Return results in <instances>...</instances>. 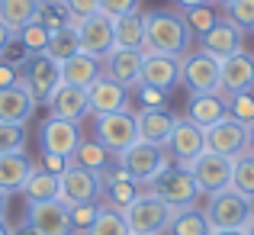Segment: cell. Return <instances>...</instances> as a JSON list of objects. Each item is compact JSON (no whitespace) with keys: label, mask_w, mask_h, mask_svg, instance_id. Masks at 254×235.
Returning <instances> with one entry per match:
<instances>
[{"label":"cell","mask_w":254,"mask_h":235,"mask_svg":"<svg viewBox=\"0 0 254 235\" xmlns=\"http://www.w3.org/2000/svg\"><path fill=\"white\" fill-rule=\"evenodd\" d=\"M113 158H116V164L123 167L138 187H148L151 180L171 164L164 145H148V142H132L129 149H123L119 155H113Z\"/></svg>","instance_id":"obj_4"},{"label":"cell","mask_w":254,"mask_h":235,"mask_svg":"<svg viewBox=\"0 0 254 235\" xmlns=\"http://www.w3.org/2000/svg\"><path fill=\"white\" fill-rule=\"evenodd\" d=\"M71 210V223H74V232L77 229H87V226L97 219V210H100V203H81V206H68Z\"/></svg>","instance_id":"obj_41"},{"label":"cell","mask_w":254,"mask_h":235,"mask_svg":"<svg viewBox=\"0 0 254 235\" xmlns=\"http://www.w3.org/2000/svg\"><path fill=\"white\" fill-rule=\"evenodd\" d=\"M49 110H52V116L81 123L87 116V90L71 87V84H58V90L52 93V100H49Z\"/></svg>","instance_id":"obj_24"},{"label":"cell","mask_w":254,"mask_h":235,"mask_svg":"<svg viewBox=\"0 0 254 235\" xmlns=\"http://www.w3.org/2000/svg\"><path fill=\"white\" fill-rule=\"evenodd\" d=\"M164 152H168V158L177 161V167H187L193 158H199L206 152V132L199 126H193L190 119H177Z\"/></svg>","instance_id":"obj_15"},{"label":"cell","mask_w":254,"mask_h":235,"mask_svg":"<svg viewBox=\"0 0 254 235\" xmlns=\"http://www.w3.org/2000/svg\"><path fill=\"white\" fill-rule=\"evenodd\" d=\"M248 152H254V123L248 126Z\"/></svg>","instance_id":"obj_52"},{"label":"cell","mask_w":254,"mask_h":235,"mask_svg":"<svg viewBox=\"0 0 254 235\" xmlns=\"http://www.w3.org/2000/svg\"><path fill=\"white\" fill-rule=\"evenodd\" d=\"M23 229L29 235H74L71 210L62 200H42V203H26Z\"/></svg>","instance_id":"obj_5"},{"label":"cell","mask_w":254,"mask_h":235,"mask_svg":"<svg viewBox=\"0 0 254 235\" xmlns=\"http://www.w3.org/2000/svg\"><path fill=\"white\" fill-rule=\"evenodd\" d=\"M209 219H206L203 210H196V206H184V210L174 213L171 219V229L168 235H209Z\"/></svg>","instance_id":"obj_31"},{"label":"cell","mask_w":254,"mask_h":235,"mask_svg":"<svg viewBox=\"0 0 254 235\" xmlns=\"http://www.w3.org/2000/svg\"><path fill=\"white\" fill-rule=\"evenodd\" d=\"M110 158L113 155L97 142V139H93V142H81V145H77V152H74L71 161L81 164V167H87V171H100V174H103L106 167H110Z\"/></svg>","instance_id":"obj_33"},{"label":"cell","mask_w":254,"mask_h":235,"mask_svg":"<svg viewBox=\"0 0 254 235\" xmlns=\"http://www.w3.org/2000/svg\"><path fill=\"white\" fill-rule=\"evenodd\" d=\"M142 58H145L142 49H119V45H113V52L106 58H100V65H103V75L110 80L135 90L138 75H142Z\"/></svg>","instance_id":"obj_18"},{"label":"cell","mask_w":254,"mask_h":235,"mask_svg":"<svg viewBox=\"0 0 254 235\" xmlns=\"http://www.w3.org/2000/svg\"><path fill=\"white\" fill-rule=\"evenodd\" d=\"M93 136L110 155H119L123 149H129L132 142H138V129H135V113L123 110V113H106L97 116L93 123Z\"/></svg>","instance_id":"obj_11"},{"label":"cell","mask_w":254,"mask_h":235,"mask_svg":"<svg viewBox=\"0 0 254 235\" xmlns=\"http://www.w3.org/2000/svg\"><path fill=\"white\" fill-rule=\"evenodd\" d=\"M254 90V55L238 52L219 62V93L232 97V93H251Z\"/></svg>","instance_id":"obj_14"},{"label":"cell","mask_w":254,"mask_h":235,"mask_svg":"<svg viewBox=\"0 0 254 235\" xmlns=\"http://www.w3.org/2000/svg\"><path fill=\"white\" fill-rule=\"evenodd\" d=\"M138 193H142V187H138L132 177H126V180H106V184H103V197L110 200L113 210H126Z\"/></svg>","instance_id":"obj_34"},{"label":"cell","mask_w":254,"mask_h":235,"mask_svg":"<svg viewBox=\"0 0 254 235\" xmlns=\"http://www.w3.org/2000/svg\"><path fill=\"white\" fill-rule=\"evenodd\" d=\"M26 145V126L23 123H0V155L23 152Z\"/></svg>","instance_id":"obj_40"},{"label":"cell","mask_w":254,"mask_h":235,"mask_svg":"<svg viewBox=\"0 0 254 235\" xmlns=\"http://www.w3.org/2000/svg\"><path fill=\"white\" fill-rule=\"evenodd\" d=\"M232 187L238 193H245L248 200H254V152H245V155L235 158V167H232Z\"/></svg>","instance_id":"obj_36"},{"label":"cell","mask_w":254,"mask_h":235,"mask_svg":"<svg viewBox=\"0 0 254 235\" xmlns=\"http://www.w3.org/2000/svg\"><path fill=\"white\" fill-rule=\"evenodd\" d=\"M245 232H248V235H254V219H251V226H248V229H245Z\"/></svg>","instance_id":"obj_53"},{"label":"cell","mask_w":254,"mask_h":235,"mask_svg":"<svg viewBox=\"0 0 254 235\" xmlns=\"http://www.w3.org/2000/svg\"><path fill=\"white\" fill-rule=\"evenodd\" d=\"M68 164H71V158L55 155V152H42V161H39V167H45V171H52V174H62Z\"/></svg>","instance_id":"obj_45"},{"label":"cell","mask_w":254,"mask_h":235,"mask_svg":"<svg viewBox=\"0 0 254 235\" xmlns=\"http://www.w3.org/2000/svg\"><path fill=\"white\" fill-rule=\"evenodd\" d=\"M19 84L32 93L36 103H49L52 93L62 84V65L49 55H29L26 65L19 68Z\"/></svg>","instance_id":"obj_8"},{"label":"cell","mask_w":254,"mask_h":235,"mask_svg":"<svg viewBox=\"0 0 254 235\" xmlns=\"http://www.w3.org/2000/svg\"><path fill=\"white\" fill-rule=\"evenodd\" d=\"M209 235H248L245 229H212Z\"/></svg>","instance_id":"obj_49"},{"label":"cell","mask_w":254,"mask_h":235,"mask_svg":"<svg viewBox=\"0 0 254 235\" xmlns=\"http://www.w3.org/2000/svg\"><path fill=\"white\" fill-rule=\"evenodd\" d=\"M77 52H81V36H77V23H68L62 26V29H55L49 36V49H45V55L55 58L58 65L68 62V58H74Z\"/></svg>","instance_id":"obj_29"},{"label":"cell","mask_w":254,"mask_h":235,"mask_svg":"<svg viewBox=\"0 0 254 235\" xmlns=\"http://www.w3.org/2000/svg\"><path fill=\"white\" fill-rule=\"evenodd\" d=\"M206 3H216V0H177V6L190 10V6H206Z\"/></svg>","instance_id":"obj_48"},{"label":"cell","mask_w":254,"mask_h":235,"mask_svg":"<svg viewBox=\"0 0 254 235\" xmlns=\"http://www.w3.org/2000/svg\"><path fill=\"white\" fill-rule=\"evenodd\" d=\"M36 100H32V93L26 90L23 84H13V87H3L0 90V123H23L26 119H32V113H36Z\"/></svg>","instance_id":"obj_23"},{"label":"cell","mask_w":254,"mask_h":235,"mask_svg":"<svg viewBox=\"0 0 254 235\" xmlns=\"http://www.w3.org/2000/svg\"><path fill=\"white\" fill-rule=\"evenodd\" d=\"M229 116L225 110V97L222 93H190V103H187V119L199 129H209L219 119Z\"/></svg>","instance_id":"obj_22"},{"label":"cell","mask_w":254,"mask_h":235,"mask_svg":"<svg viewBox=\"0 0 254 235\" xmlns=\"http://www.w3.org/2000/svg\"><path fill=\"white\" fill-rule=\"evenodd\" d=\"M77 36H81V52L93 58H106L113 52V16H106V13H90V16H84L81 23H77Z\"/></svg>","instance_id":"obj_17"},{"label":"cell","mask_w":254,"mask_h":235,"mask_svg":"<svg viewBox=\"0 0 254 235\" xmlns=\"http://www.w3.org/2000/svg\"><path fill=\"white\" fill-rule=\"evenodd\" d=\"M84 235H132L129 226H126L123 210H113V206H100L97 219L84 229Z\"/></svg>","instance_id":"obj_32"},{"label":"cell","mask_w":254,"mask_h":235,"mask_svg":"<svg viewBox=\"0 0 254 235\" xmlns=\"http://www.w3.org/2000/svg\"><path fill=\"white\" fill-rule=\"evenodd\" d=\"M174 126H177V116H174L168 106H142V110L135 113L138 142H148V145H168Z\"/></svg>","instance_id":"obj_20"},{"label":"cell","mask_w":254,"mask_h":235,"mask_svg":"<svg viewBox=\"0 0 254 235\" xmlns=\"http://www.w3.org/2000/svg\"><path fill=\"white\" fill-rule=\"evenodd\" d=\"M203 132H206V152H216V155H225L232 161L248 152V126L232 116L219 119L216 126H209Z\"/></svg>","instance_id":"obj_12"},{"label":"cell","mask_w":254,"mask_h":235,"mask_svg":"<svg viewBox=\"0 0 254 235\" xmlns=\"http://www.w3.org/2000/svg\"><path fill=\"white\" fill-rule=\"evenodd\" d=\"M0 235H13V226L6 223V216H0Z\"/></svg>","instance_id":"obj_50"},{"label":"cell","mask_w":254,"mask_h":235,"mask_svg":"<svg viewBox=\"0 0 254 235\" xmlns=\"http://www.w3.org/2000/svg\"><path fill=\"white\" fill-rule=\"evenodd\" d=\"M232 167H235L232 158L216 155V152H203L199 158H193L190 164H187V171L193 174L199 193H203V197H212V193L232 187Z\"/></svg>","instance_id":"obj_9"},{"label":"cell","mask_w":254,"mask_h":235,"mask_svg":"<svg viewBox=\"0 0 254 235\" xmlns=\"http://www.w3.org/2000/svg\"><path fill=\"white\" fill-rule=\"evenodd\" d=\"M135 93H138V100H142V106H168V93H164V90H155V87L138 84Z\"/></svg>","instance_id":"obj_44"},{"label":"cell","mask_w":254,"mask_h":235,"mask_svg":"<svg viewBox=\"0 0 254 235\" xmlns=\"http://www.w3.org/2000/svg\"><path fill=\"white\" fill-rule=\"evenodd\" d=\"M199 49L209 52L212 58H219V62H222V58H229V55L245 52V32L238 29L235 23H229V19L222 16L203 39H199Z\"/></svg>","instance_id":"obj_21"},{"label":"cell","mask_w":254,"mask_h":235,"mask_svg":"<svg viewBox=\"0 0 254 235\" xmlns=\"http://www.w3.org/2000/svg\"><path fill=\"white\" fill-rule=\"evenodd\" d=\"M180 84L190 93H219V58L196 49L180 58Z\"/></svg>","instance_id":"obj_10"},{"label":"cell","mask_w":254,"mask_h":235,"mask_svg":"<svg viewBox=\"0 0 254 235\" xmlns=\"http://www.w3.org/2000/svg\"><path fill=\"white\" fill-rule=\"evenodd\" d=\"M203 213L209 219V229H248L254 219V200L229 187V190L212 193Z\"/></svg>","instance_id":"obj_3"},{"label":"cell","mask_w":254,"mask_h":235,"mask_svg":"<svg viewBox=\"0 0 254 235\" xmlns=\"http://www.w3.org/2000/svg\"><path fill=\"white\" fill-rule=\"evenodd\" d=\"M13 39H16V32H13L10 26H3V23H0V55H3V49L13 42Z\"/></svg>","instance_id":"obj_47"},{"label":"cell","mask_w":254,"mask_h":235,"mask_svg":"<svg viewBox=\"0 0 254 235\" xmlns=\"http://www.w3.org/2000/svg\"><path fill=\"white\" fill-rule=\"evenodd\" d=\"M32 171H36V164L26 158V152H6V155H0V190L19 193Z\"/></svg>","instance_id":"obj_26"},{"label":"cell","mask_w":254,"mask_h":235,"mask_svg":"<svg viewBox=\"0 0 254 235\" xmlns=\"http://www.w3.org/2000/svg\"><path fill=\"white\" fill-rule=\"evenodd\" d=\"M190 45H193V32L187 26L184 13H174V10L145 13V49L142 52L184 58L190 52Z\"/></svg>","instance_id":"obj_1"},{"label":"cell","mask_w":254,"mask_h":235,"mask_svg":"<svg viewBox=\"0 0 254 235\" xmlns=\"http://www.w3.org/2000/svg\"><path fill=\"white\" fill-rule=\"evenodd\" d=\"M39 142H42V152H55V155L74 158L77 145L84 142L81 139V123H71V119L62 116H49L39 129Z\"/></svg>","instance_id":"obj_13"},{"label":"cell","mask_w":254,"mask_h":235,"mask_svg":"<svg viewBox=\"0 0 254 235\" xmlns=\"http://www.w3.org/2000/svg\"><path fill=\"white\" fill-rule=\"evenodd\" d=\"M58 180H62L58 200L68 203V206L100 203V200H103V177H100V171H87V167L71 161V164L58 174Z\"/></svg>","instance_id":"obj_7"},{"label":"cell","mask_w":254,"mask_h":235,"mask_svg":"<svg viewBox=\"0 0 254 235\" xmlns=\"http://www.w3.org/2000/svg\"><path fill=\"white\" fill-rule=\"evenodd\" d=\"M148 193H155V197H161L164 203H171L174 210H184V206H196V197H203L196 187V180H193V174L187 171V167H177V164H168L161 174H158L155 180L148 184Z\"/></svg>","instance_id":"obj_6"},{"label":"cell","mask_w":254,"mask_h":235,"mask_svg":"<svg viewBox=\"0 0 254 235\" xmlns=\"http://www.w3.org/2000/svg\"><path fill=\"white\" fill-rule=\"evenodd\" d=\"M129 110V87L110 80L106 75H100L87 87V113L90 116H106V113H123Z\"/></svg>","instance_id":"obj_16"},{"label":"cell","mask_w":254,"mask_h":235,"mask_svg":"<svg viewBox=\"0 0 254 235\" xmlns=\"http://www.w3.org/2000/svg\"><path fill=\"white\" fill-rule=\"evenodd\" d=\"M174 213L177 210H174L171 203H164L161 197H155V193L145 190L126 206L123 216H126V226H129L132 235H164L171 229Z\"/></svg>","instance_id":"obj_2"},{"label":"cell","mask_w":254,"mask_h":235,"mask_svg":"<svg viewBox=\"0 0 254 235\" xmlns=\"http://www.w3.org/2000/svg\"><path fill=\"white\" fill-rule=\"evenodd\" d=\"M113 42L119 49H145V13L132 10L113 16Z\"/></svg>","instance_id":"obj_27"},{"label":"cell","mask_w":254,"mask_h":235,"mask_svg":"<svg viewBox=\"0 0 254 235\" xmlns=\"http://www.w3.org/2000/svg\"><path fill=\"white\" fill-rule=\"evenodd\" d=\"M216 3H222V6H225V3H232V0H216Z\"/></svg>","instance_id":"obj_54"},{"label":"cell","mask_w":254,"mask_h":235,"mask_svg":"<svg viewBox=\"0 0 254 235\" xmlns=\"http://www.w3.org/2000/svg\"><path fill=\"white\" fill-rule=\"evenodd\" d=\"M58 190H62V180H58V174L45 171V167L36 164V171L29 174V180L23 184V197L26 203H42V200H58Z\"/></svg>","instance_id":"obj_28"},{"label":"cell","mask_w":254,"mask_h":235,"mask_svg":"<svg viewBox=\"0 0 254 235\" xmlns=\"http://www.w3.org/2000/svg\"><path fill=\"white\" fill-rule=\"evenodd\" d=\"M100 75H103L100 58L87 55V52H77L74 58L62 62V84H71V87H81V90H87V87H90Z\"/></svg>","instance_id":"obj_25"},{"label":"cell","mask_w":254,"mask_h":235,"mask_svg":"<svg viewBox=\"0 0 254 235\" xmlns=\"http://www.w3.org/2000/svg\"><path fill=\"white\" fill-rule=\"evenodd\" d=\"M49 36H52V32L45 29L39 19H32V23L23 26V29H16V42L23 45L29 55H45V49H49Z\"/></svg>","instance_id":"obj_35"},{"label":"cell","mask_w":254,"mask_h":235,"mask_svg":"<svg viewBox=\"0 0 254 235\" xmlns=\"http://www.w3.org/2000/svg\"><path fill=\"white\" fill-rule=\"evenodd\" d=\"M132 10H138V0H100V13L106 16H123Z\"/></svg>","instance_id":"obj_43"},{"label":"cell","mask_w":254,"mask_h":235,"mask_svg":"<svg viewBox=\"0 0 254 235\" xmlns=\"http://www.w3.org/2000/svg\"><path fill=\"white\" fill-rule=\"evenodd\" d=\"M62 6L71 13V19H74V23H81L84 16H90V13L100 10V0H62Z\"/></svg>","instance_id":"obj_42"},{"label":"cell","mask_w":254,"mask_h":235,"mask_svg":"<svg viewBox=\"0 0 254 235\" xmlns=\"http://www.w3.org/2000/svg\"><path fill=\"white\" fill-rule=\"evenodd\" d=\"M184 19H187V26H190L193 39H203L222 16L212 10V3H206V6H190V10H184Z\"/></svg>","instance_id":"obj_37"},{"label":"cell","mask_w":254,"mask_h":235,"mask_svg":"<svg viewBox=\"0 0 254 235\" xmlns=\"http://www.w3.org/2000/svg\"><path fill=\"white\" fill-rule=\"evenodd\" d=\"M13 84H19V68L0 58V90H3V87H13Z\"/></svg>","instance_id":"obj_46"},{"label":"cell","mask_w":254,"mask_h":235,"mask_svg":"<svg viewBox=\"0 0 254 235\" xmlns=\"http://www.w3.org/2000/svg\"><path fill=\"white\" fill-rule=\"evenodd\" d=\"M225 110H229L232 119L251 126L254 123V93H232V97H225Z\"/></svg>","instance_id":"obj_39"},{"label":"cell","mask_w":254,"mask_h":235,"mask_svg":"<svg viewBox=\"0 0 254 235\" xmlns=\"http://www.w3.org/2000/svg\"><path fill=\"white\" fill-rule=\"evenodd\" d=\"M6 200H10V193L0 190V216H6Z\"/></svg>","instance_id":"obj_51"},{"label":"cell","mask_w":254,"mask_h":235,"mask_svg":"<svg viewBox=\"0 0 254 235\" xmlns=\"http://www.w3.org/2000/svg\"><path fill=\"white\" fill-rule=\"evenodd\" d=\"M222 10H225V19L235 23L242 32H254V0H232Z\"/></svg>","instance_id":"obj_38"},{"label":"cell","mask_w":254,"mask_h":235,"mask_svg":"<svg viewBox=\"0 0 254 235\" xmlns=\"http://www.w3.org/2000/svg\"><path fill=\"white\" fill-rule=\"evenodd\" d=\"M39 13V0H0V23L10 26L13 32L29 26Z\"/></svg>","instance_id":"obj_30"},{"label":"cell","mask_w":254,"mask_h":235,"mask_svg":"<svg viewBox=\"0 0 254 235\" xmlns=\"http://www.w3.org/2000/svg\"><path fill=\"white\" fill-rule=\"evenodd\" d=\"M138 84L155 87V90H174L180 84V58L174 55H158V52H145L142 58V75Z\"/></svg>","instance_id":"obj_19"}]
</instances>
